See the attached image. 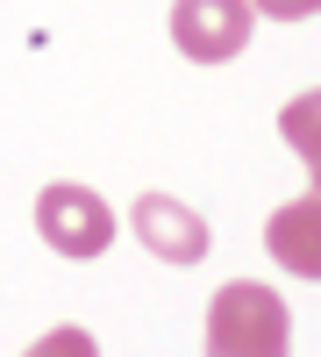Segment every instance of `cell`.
<instances>
[{
  "label": "cell",
  "instance_id": "1",
  "mask_svg": "<svg viewBox=\"0 0 321 357\" xmlns=\"http://www.w3.org/2000/svg\"><path fill=\"white\" fill-rule=\"evenodd\" d=\"M208 357H293V307L265 279H228L208 307Z\"/></svg>",
  "mask_w": 321,
  "mask_h": 357
},
{
  "label": "cell",
  "instance_id": "2",
  "mask_svg": "<svg viewBox=\"0 0 321 357\" xmlns=\"http://www.w3.org/2000/svg\"><path fill=\"white\" fill-rule=\"evenodd\" d=\"M36 229H43V243L57 257H100L114 243V207L93 193V186H79V178H57V186L36 193Z\"/></svg>",
  "mask_w": 321,
  "mask_h": 357
},
{
  "label": "cell",
  "instance_id": "3",
  "mask_svg": "<svg viewBox=\"0 0 321 357\" xmlns=\"http://www.w3.org/2000/svg\"><path fill=\"white\" fill-rule=\"evenodd\" d=\"M250 22H257L250 0H179V8H171V43H179L193 65H228V57L250 43Z\"/></svg>",
  "mask_w": 321,
  "mask_h": 357
},
{
  "label": "cell",
  "instance_id": "4",
  "mask_svg": "<svg viewBox=\"0 0 321 357\" xmlns=\"http://www.w3.org/2000/svg\"><path fill=\"white\" fill-rule=\"evenodd\" d=\"M129 229H136V243L150 257H164V264H200L208 257V222H200L186 200H171V193H143L129 207Z\"/></svg>",
  "mask_w": 321,
  "mask_h": 357
},
{
  "label": "cell",
  "instance_id": "5",
  "mask_svg": "<svg viewBox=\"0 0 321 357\" xmlns=\"http://www.w3.org/2000/svg\"><path fill=\"white\" fill-rule=\"evenodd\" d=\"M265 250H272L279 272L321 286V193H300V200L279 207V215L265 222Z\"/></svg>",
  "mask_w": 321,
  "mask_h": 357
},
{
  "label": "cell",
  "instance_id": "6",
  "mask_svg": "<svg viewBox=\"0 0 321 357\" xmlns=\"http://www.w3.org/2000/svg\"><path fill=\"white\" fill-rule=\"evenodd\" d=\"M279 136L293 143V158L307 165L314 193H321V86H307L300 100H285V114H279Z\"/></svg>",
  "mask_w": 321,
  "mask_h": 357
},
{
  "label": "cell",
  "instance_id": "7",
  "mask_svg": "<svg viewBox=\"0 0 321 357\" xmlns=\"http://www.w3.org/2000/svg\"><path fill=\"white\" fill-rule=\"evenodd\" d=\"M22 357H100V343L86 336V329H50L43 343H29Z\"/></svg>",
  "mask_w": 321,
  "mask_h": 357
},
{
  "label": "cell",
  "instance_id": "8",
  "mask_svg": "<svg viewBox=\"0 0 321 357\" xmlns=\"http://www.w3.org/2000/svg\"><path fill=\"white\" fill-rule=\"evenodd\" d=\"M250 8L272 22H307V15H321V0H250Z\"/></svg>",
  "mask_w": 321,
  "mask_h": 357
}]
</instances>
